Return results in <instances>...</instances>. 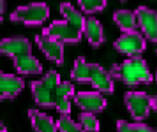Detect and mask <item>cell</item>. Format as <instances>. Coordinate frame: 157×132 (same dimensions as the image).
<instances>
[{"instance_id": "5", "label": "cell", "mask_w": 157, "mask_h": 132, "mask_svg": "<svg viewBox=\"0 0 157 132\" xmlns=\"http://www.w3.org/2000/svg\"><path fill=\"white\" fill-rule=\"evenodd\" d=\"M50 18V7L44 2H32L27 6H21L14 9L11 14V21H18L27 27H37L43 25Z\"/></svg>"}, {"instance_id": "19", "label": "cell", "mask_w": 157, "mask_h": 132, "mask_svg": "<svg viewBox=\"0 0 157 132\" xmlns=\"http://www.w3.org/2000/svg\"><path fill=\"white\" fill-rule=\"evenodd\" d=\"M117 132H157L145 123H129L125 120L117 122Z\"/></svg>"}, {"instance_id": "15", "label": "cell", "mask_w": 157, "mask_h": 132, "mask_svg": "<svg viewBox=\"0 0 157 132\" xmlns=\"http://www.w3.org/2000/svg\"><path fill=\"white\" fill-rule=\"evenodd\" d=\"M113 21H115V25L122 30V34L138 32V16H136V11L118 9V11L113 13Z\"/></svg>"}, {"instance_id": "8", "label": "cell", "mask_w": 157, "mask_h": 132, "mask_svg": "<svg viewBox=\"0 0 157 132\" xmlns=\"http://www.w3.org/2000/svg\"><path fill=\"white\" fill-rule=\"evenodd\" d=\"M43 34L57 39L62 44H76V42H79L83 32H79L78 28L72 27L71 23H67L65 20H58V21H53L48 27H44Z\"/></svg>"}, {"instance_id": "17", "label": "cell", "mask_w": 157, "mask_h": 132, "mask_svg": "<svg viewBox=\"0 0 157 132\" xmlns=\"http://www.w3.org/2000/svg\"><path fill=\"white\" fill-rule=\"evenodd\" d=\"M79 125H81V129L85 132H99L101 130L99 120H97V116L92 115V113L81 111V115H79Z\"/></svg>"}, {"instance_id": "21", "label": "cell", "mask_w": 157, "mask_h": 132, "mask_svg": "<svg viewBox=\"0 0 157 132\" xmlns=\"http://www.w3.org/2000/svg\"><path fill=\"white\" fill-rule=\"evenodd\" d=\"M4 13H6V2H4V0H0V18L4 16Z\"/></svg>"}, {"instance_id": "25", "label": "cell", "mask_w": 157, "mask_h": 132, "mask_svg": "<svg viewBox=\"0 0 157 132\" xmlns=\"http://www.w3.org/2000/svg\"><path fill=\"white\" fill-rule=\"evenodd\" d=\"M0 25H2V18H0Z\"/></svg>"}, {"instance_id": "13", "label": "cell", "mask_w": 157, "mask_h": 132, "mask_svg": "<svg viewBox=\"0 0 157 132\" xmlns=\"http://www.w3.org/2000/svg\"><path fill=\"white\" fill-rule=\"evenodd\" d=\"M83 34H85L86 41L92 48H99L104 42V28L99 20H95L92 16H88L85 20V27H83Z\"/></svg>"}, {"instance_id": "18", "label": "cell", "mask_w": 157, "mask_h": 132, "mask_svg": "<svg viewBox=\"0 0 157 132\" xmlns=\"http://www.w3.org/2000/svg\"><path fill=\"white\" fill-rule=\"evenodd\" d=\"M57 129L58 132H85L81 125L76 123L69 115H60V118L57 120Z\"/></svg>"}, {"instance_id": "16", "label": "cell", "mask_w": 157, "mask_h": 132, "mask_svg": "<svg viewBox=\"0 0 157 132\" xmlns=\"http://www.w3.org/2000/svg\"><path fill=\"white\" fill-rule=\"evenodd\" d=\"M60 13H62V16H64V20L67 21V23H71L72 27H76L79 32H83L86 18H83V13H81V11H78L72 4L64 2V4H60Z\"/></svg>"}, {"instance_id": "3", "label": "cell", "mask_w": 157, "mask_h": 132, "mask_svg": "<svg viewBox=\"0 0 157 132\" xmlns=\"http://www.w3.org/2000/svg\"><path fill=\"white\" fill-rule=\"evenodd\" d=\"M109 76L120 79L127 86H140V85H150L154 81V76L148 69V63L140 58H125L122 63H115Z\"/></svg>"}, {"instance_id": "20", "label": "cell", "mask_w": 157, "mask_h": 132, "mask_svg": "<svg viewBox=\"0 0 157 132\" xmlns=\"http://www.w3.org/2000/svg\"><path fill=\"white\" fill-rule=\"evenodd\" d=\"M106 7V0H79V9L85 14L101 13Z\"/></svg>"}, {"instance_id": "24", "label": "cell", "mask_w": 157, "mask_h": 132, "mask_svg": "<svg viewBox=\"0 0 157 132\" xmlns=\"http://www.w3.org/2000/svg\"><path fill=\"white\" fill-rule=\"evenodd\" d=\"M155 83H157V72H155Z\"/></svg>"}, {"instance_id": "12", "label": "cell", "mask_w": 157, "mask_h": 132, "mask_svg": "<svg viewBox=\"0 0 157 132\" xmlns=\"http://www.w3.org/2000/svg\"><path fill=\"white\" fill-rule=\"evenodd\" d=\"M23 88H25L23 77L14 76V74H7V72L0 70V102L14 99L16 95L21 93Z\"/></svg>"}, {"instance_id": "22", "label": "cell", "mask_w": 157, "mask_h": 132, "mask_svg": "<svg viewBox=\"0 0 157 132\" xmlns=\"http://www.w3.org/2000/svg\"><path fill=\"white\" fill-rule=\"evenodd\" d=\"M152 109L157 113V93L154 95V97H152Z\"/></svg>"}, {"instance_id": "11", "label": "cell", "mask_w": 157, "mask_h": 132, "mask_svg": "<svg viewBox=\"0 0 157 132\" xmlns=\"http://www.w3.org/2000/svg\"><path fill=\"white\" fill-rule=\"evenodd\" d=\"M36 44L39 46V49L44 53V56L51 60L57 65H62L64 63V44L57 39H53L50 35H37L36 37Z\"/></svg>"}, {"instance_id": "9", "label": "cell", "mask_w": 157, "mask_h": 132, "mask_svg": "<svg viewBox=\"0 0 157 132\" xmlns=\"http://www.w3.org/2000/svg\"><path fill=\"white\" fill-rule=\"evenodd\" d=\"M136 16L143 37L150 42H157V11L147 6H140L136 9Z\"/></svg>"}, {"instance_id": "2", "label": "cell", "mask_w": 157, "mask_h": 132, "mask_svg": "<svg viewBox=\"0 0 157 132\" xmlns=\"http://www.w3.org/2000/svg\"><path fill=\"white\" fill-rule=\"evenodd\" d=\"M71 79L76 83H90L94 90L99 93H111L115 90L113 77L109 76V70L102 69L99 63L86 62L83 56H78L72 65Z\"/></svg>"}, {"instance_id": "10", "label": "cell", "mask_w": 157, "mask_h": 132, "mask_svg": "<svg viewBox=\"0 0 157 132\" xmlns=\"http://www.w3.org/2000/svg\"><path fill=\"white\" fill-rule=\"evenodd\" d=\"M74 102L83 109V113H92V115L104 111L108 106L106 97L99 92H78L74 95Z\"/></svg>"}, {"instance_id": "7", "label": "cell", "mask_w": 157, "mask_h": 132, "mask_svg": "<svg viewBox=\"0 0 157 132\" xmlns=\"http://www.w3.org/2000/svg\"><path fill=\"white\" fill-rule=\"evenodd\" d=\"M125 106H127L131 116L140 123L141 120H147L152 113V97L145 92H125L124 95Z\"/></svg>"}, {"instance_id": "1", "label": "cell", "mask_w": 157, "mask_h": 132, "mask_svg": "<svg viewBox=\"0 0 157 132\" xmlns=\"http://www.w3.org/2000/svg\"><path fill=\"white\" fill-rule=\"evenodd\" d=\"M0 55L13 58L16 70L23 76L43 74V63L32 55V42L27 37L14 35L0 41Z\"/></svg>"}, {"instance_id": "4", "label": "cell", "mask_w": 157, "mask_h": 132, "mask_svg": "<svg viewBox=\"0 0 157 132\" xmlns=\"http://www.w3.org/2000/svg\"><path fill=\"white\" fill-rule=\"evenodd\" d=\"M60 83H62L60 76L55 69L48 70L43 76V79L34 81L30 85V90H32V97L36 100V104L41 107H55Z\"/></svg>"}, {"instance_id": "14", "label": "cell", "mask_w": 157, "mask_h": 132, "mask_svg": "<svg viewBox=\"0 0 157 132\" xmlns=\"http://www.w3.org/2000/svg\"><path fill=\"white\" fill-rule=\"evenodd\" d=\"M29 118L36 132H58L57 122L39 109H29Z\"/></svg>"}, {"instance_id": "23", "label": "cell", "mask_w": 157, "mask_h": 132, "mask_svg": "<svg viewBox=\"0 0 157 132\" xmlns=\"http://www.w3.org/2000/svg\"><path fill=\"white\" fill-rule=\"evenodd\" d=\"M0 132H7V127H6L4 122H0Z\"/></svg>"}, {"instance_id": "6", "label": "cell", "mask_w": 157, "mask_h": 132, "mask_svg": "<svg viewBox=\"0 0 157 132\" xmlns=\"http://www.w3.org/2000/svg\"><path fill=\"white\" fill-rule=\"evenodd\" d=\"M113 48L127 58H140L147 48V39L141 32H127L113 42Z\"/></svg>"}]
</instances>
